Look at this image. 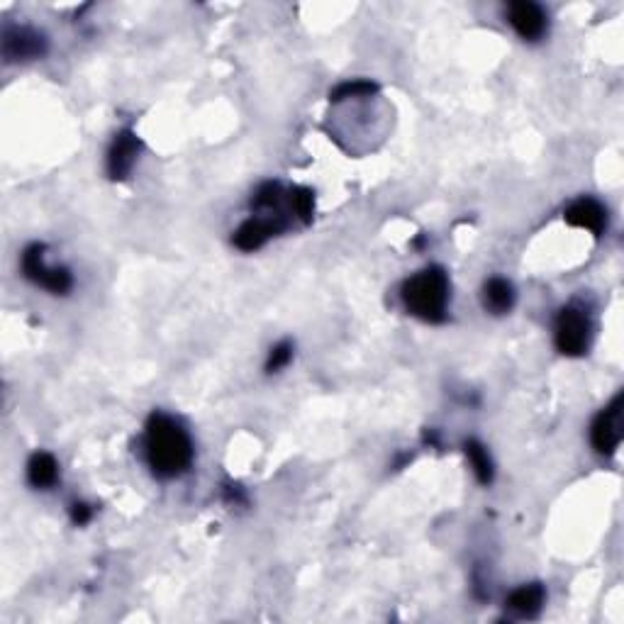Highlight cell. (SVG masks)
<instances>
[{
	"label": "cell",
	"instance_id": "obj_1",
	"mask_svg": "<svg viewBox=\"0 0 624 624\" xmlns=\"http://www.w3.org/2000/svg\"><path fill=\"white\" fill-rule=\"evenodd\" d=\"M144 454L159 478H178L193 464V439L181 422L166 412H152L144 427Z\"/></svg>",
	"mask_w": 624,
	"mask_h": 624
},
{
	"label": "cell",
	"instance_id": "obj_2",
	"mask_svg": "<svg viewBox=\"0 0 624 624\" xmlns=\"http://www.w3.org/2000/svg\"><path fill=\"white\" fill-rule=\"evenodd\" d=\"M449 276L442 266H427L403 283V305L410 315L420 317L429 325L447 320L449 310Z\"/></svg>",
	"mask_w": 624,
	"mask_h": 624
},
{
	"label": "cell",
	"instance_id": "obj_3",
	"mask_svg": "<svg viewBox=\"0 0 624 624\" xmlns=\"http://www.w3.org/2000/svg\"><path fill=\"white\" fill-rule=\"evenodd\" d=\"M593 337V322H590L588 310L581 305H566L559 310L554 322V342L556 349L564 356H583L590 347Z\"/></svg>",
	"mask_w": 624,
	"mask_h": 624
},
{
	"label": "cell",
	"instance_id": "obj_4",
	"mask_svg": "<svg viewBox=\"0 0 624 624\" xmlns=\"http://www.w3.org/2000/svg\"><path fill=\"white\" fill-rule=\"evenodd\" d=\"M44 252L47 247L44 244H30V247L22 252V273L25 278H30L32 283H37L44 291L54 293V295H66L74 288V276H71L69 269L64 266H49L47 259H44Z\"/></svg>",
	"mask_w": 624,
	"mask_h": 624
},
{
	"label": "cell",
	"instance_id": "obj_5",
	"mask_svg": "<svg viewBox=\"0 0 624 624\" xmlns=\"http://www.w3.org/2000/svg\"><path fill=\"white\" fill-rule=\"evenodd\" d=\"M622 408H624V395L617 393L612 398V403L605 410L598 412V417L590 425V444L598 451L600 456H612L622 444Z\"/></svg>",
	"mask_w": 624,
	"mask_h": 624
},
{
	"label": "cell",
	"instance_id": "obj_6",
	"mask_svg": "<svg viewBox=\"0 0 624 624\" xmlns=\"http://www.w3.org/2000/svg\"><path fill=\"white\" fill-rule=\"evenodd\" d=\"M286 230H288L286 217L254 215L237 227L232 242L239 252H256V249L264 247L269 239L278 237V234H283Z\"/></svg>",
	"mask_w": 624,
	"mask_h": 624
},
{
	"label": "cell",
	"instance_id": "obj_7",
	"mask_svg": "<svg viewBox=\"0 0 624 624\" xmlns=\"http://www.w3.org/2000/svg\"><path fill=\"white\" fill-rule=\"evenodd\" d=\"M47 54V37L32 27H8L3 35V57L13 61H32Z\"/></svg>",
	"mask_w": 624,
	"mask_h": 624
},
{
	"label": "cell",
	"instance_id": "obj_8",
	"mask_svg": "<svg viewBox=\"0 0 624 624\" xmlns=\"http://www.w3.org/2000/svg\"><path fill=\"white\" fill-rule=\"evenodd\" d=\"M507 22H510L512 30H515L522 39H527V42L542 39L546 25H549L542 5L532 3V0H517V3L507 5Z\"/></svg>",
	"mask_w": 624,
	"mask_h": 624
},
{
	"label": "cell",
	"instance_id": "obj_9",
	"mask_svg": "<svg viewBox=\"0 0 624 624\" xmlns=\"http://www.w3.org/2000/svg\"><path fill=\"white\" fill-rule=\"evenodd\" d=\"M139 149H142V139H139L132 130H120L108 149V176L113 181H125L132 174L137 164Z\"/></svg>",
	"mask_w": 624,
	"mask_h": 624
},
{
	"label": "cell",
	"instance_id": "obj_10",
	"mask_svg": "<svg viewBox=\"0 0 624 624\" xmlns=\"http://www.w3.org/2000/svg\"><path fill=\"white\" fill-rule=\"evenodd\" d=\"M564 220L566 225L578 227V230H588L595 237H600L607 230V210L595 198H578L576 203L568 205Z\"/></svg>",
	"mask_w": 624,
	"mask_h": 624
},
{
	"label": "cell",
	"instance_id": "obj_11",
	"mask_svg": "<svg viewBox=\"0 0 624 624\" xmlns=\"http://www.w3.org/2000/svg\"><path fill=\"white\" fill-rule=\"evenodd\" d=\"M546 603V590L542 583H527L520 585L517 590H512L510 598H507V607L512 612H517L520 617H537Z\"/></svg>",
	"mask_w": 624,
	"mask_h": 624
},
{
	"label": "cell",
	"instance_id": "obj_12",
	"mask_svg": "<svg viewBox=\"0 0 624 624\" xmlns=\"http://www.w3.org/2000/svg\"><path fill=\"white\" fill-rule=\"evenodd\" d=\"M27 481L39 490L52 488L59 481V464L49 451H37L27 461Z\"/></svg>",
	"mask_w": 624,
	"mask_h": 624
},
{
	"label": "cell",
	"instance_id": "obj_13",
	"mask_svg": "<svg viewBox=\"0 0 624 624\" xmlns=\"http://www.w3.org/2000/svg\"><path fill=\"white\" fill-rule=\"evenodd\" d=\"M483 305H486V310L493 312V315H505V312H510L512 305H515V288H512V283L500 276L488 278L486 286H483Z\"/></svg>",
	"mask_w": 624,
	"mask_h": 624
},
{
	"label": "cell",
	"instance_id": "obj_14",
	"mask_svg": "<svg viewBox=\"0 0 624 624\" xmlns=\"http://www.w3.org/2000/svg\"><path fill=\"white\" fill-rule=\"evenodd\" d=\"M464 454H466L468 464H471L473 476L478 478V483H481V486H490L495 476V468H493V459H490L488 449L483 447L478 439H466Z\"/></svg>",
	"mask_w": 624,
	"mask_h": 624
},
{
	"label": "cell",
	"instance_id": "obj_15",
	"mask_svg": "<svg viewBox=\"0 0 624 624\" xmlns=\"http://www.w3.org/2000/svg\"><path fill=\"white\" fill-rule=\"evenodd\" d=\"M288 210H291V217L300 220L303 225L312 222V215H315V195H312L310 188H291L288 191Z\"/></svg>",
	"mask_w": 624,
	"mask_h": 624
},
{
	"label": "cell",
	"instance_id": "obj_16",
	"mask_svg": "<svg viewBox=\"0 0 624 624\" xmlns=\"http://www.w3.org/2000/svg\"><path fill=\"white\" fill-rule=\"evenodd\" d=\"M376 91H378V86L371 81H347V83H342V86L334 88L330 100L339 103V100H347V98L371 96V93H376Z\"/></svg>",
	"mask_w": 624,
	"mask_h": 624
},
{
	"label": "cell",
	"instance_id": "obj_17",
	"mask_svg": "<svg viewBox=\"0 0 624 624\" xmlns=\"http://www.w3.org/2000/svg\"><path fill=\"white\" fill-rule=\"evenodd\" d=\"M293 361V344L291 342H278L276 347L269 351V359H266V373H278L286 369Z\"/></svg>",
	"mask_w": 624,
	"mask_h": 624
},
{
	"label": "cell",
	"instance_id": "obj_18",
	"mask_svg": "<svg viewBox=\"0 0 624 624\" xmlns=\"http://www.w3.org/2000/svg\"><path fill=\"white\" fill-rule=\"evenodd\" d=\"M91 517H93V507L88 503L71 505V520H74V525H78V527L88 525V522H91Z\"/></svg>",
	"mask_w": 624,
	"mask_h": 624
}]
</instances>
